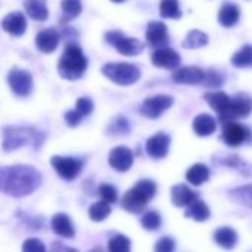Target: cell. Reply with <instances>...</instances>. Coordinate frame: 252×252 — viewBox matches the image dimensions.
Here are the masks:
<instances>
[{
    "label": "cell",
    "instance_id": "cell-12",
    "mask_svg": "<svg viewBox=\"0 0 252 252\" xmlns=\"http://www.w3.org/2000/svg\"><path fill=\"white\" fill-rule=\"evenodd\" d=\"M222 140L228 147H239L251 140V131L240 123H228L222 131Z\"/></svg>",
    "mask_w": 252,
    "mask_h": 252
},
{
    "label": "cell",
    "instance_id": "cell-29",
    "mask_svg": "<svg viewBox=\"0 0 252 252\" xmlns=\"http://www.w3.org/2000/svg\"><path fill=\"white\" fill-rule=\"evenodd\" d=\"M63 20L70 21L82 14V0H63L61 2Z\"/></svg>",
    "mask_w": 252,
    "mask_h": 252
},
{
    "label": "cell",
    "instance_id": "cell-34",
    "mask_svg": "<svg viewBox=\"0 0 252 252\" xmlns=\"http://www.w3.org/2000/svg\"><path fill=\"white\" fill-rule=\"evenodd\" d=\"M108 252H131V240L123 234H116L108 242Z\"/></svg>",
    "mask_w": 252,
    "mask_h": 252
},
{
    "label": "cell",
    "instance_id": "cell-11",
    "mask_svg": "<svg viewBox=\"0 0 252 252\" xmlns=\"http://www.w3.org/2000/svg\"><path fill=\"white\" fill-rule=\"evenodd\" d=\"M108 163L113 169H116L119 172H126L131 169V166L134 163V153L131 149L125 147V146L114 147L108 155Z\"/></svg>",
    "mask_w": 252,
    "mask_h": 252
},
{
    "label": "cell",
    "instance_id": "cell-30",
    "mask_svg": "<svg viewBox=\"0 0 252 252\" xmlns=\"http://www.w3.org/2000/svg\"><path fill=\"white\" fill-rule=\"evenodd\" d=\"M208 40L209 39H208V36L203 32H200V30H191L186 36V39L183 42V46L186 49H197V48L206 46L208 45Z\"/></svg>",
    "mask_w": 252,
    "mask_h": 252
},
{
    "label": "cell",
    "instance_id": "cell-44",
    "mask_svg": "<svg viewBox=\"0 0 252 252\" xmlns=\"http://www.w3.org/2000/svg\"><path fill=\"white\" fill-rule=\"evenodd\" d=\"M111 2H114V3H123V2H126V0H111Z\"/></svg>",
    "mask_w": 252,
    "mask_h": 252
},
{
    "label": "cell",
    "instance_id": "cell-1",
    "mask_svg": "<svg viewBox=\"0 0 252 252\" xmlns=\"http://www.w3.org/2000/svg\"><path fill=\"white\" fill-rule=\"evenodd\" d=\"M42 184V175L32 166L15 165L0 168V191L12 197L32 194Z\"/></svg>",
    "mask_w": 252,
    "mask_h": 252
},
{
    "label": "cell",
    "instance_id": "cell-15",
    "mask_svg": "<svg viewBox=\"0 0 252 252\" xmlns=\"http://www.w3.org/2000/svg\"><path fill=\"white\" fill-rule=\"evenodd\" d=\"M146 37L147 42L155 46V48H166V45L169 43V33L168 29L163 23L160 21H153L147 26V32H146Z\"/></svg>",
    "mask_w": 252,
    "mask_h": 252
},
{
    "label": "cell",
    "instance_id": "cell-21",
    "mask_svg": "<svg viewBox=\"0 0 252 252\" xmlns=\"http://www.w3.org/2000/svg\"><path fill=\"white\" fill-rule=\"evenodd\" d=\"M51 225H52V230L61 237L70 239L74 236V225L70 217L65 214H55L51 220Z\"/></svg>",
    "mask_w": 252,
    "mask_h": 252
},
{
    "label": "cell",
    "instance_id": "cell-25",
    "mask_svg": "<svg viewBox=\"0 0 252 252\" xmlns=\"http://www.w3.org/2000/svg\"><path fill=\"white\" fill-rule=\"evenodd\" d=\"M252 111V98L248 94H237L231 98V113L233 117H246Z\"/></svg>",
    "mask_w": 252,
    "mask_h": 252
},
{
    "label": "cell",
    "instance_id": "cell-27",
    "mask_svg": "<svg viewBox=\"0 0 252 252\" xmlns=\"http://www.w3.org/2000/svg\"><path fill=\"white\" fill-rule=\"evenodd\" d=\"M209 215H211V211H209L208 205L200 199H196L190 206L186 208V217L191 218L194 221H199V222L206 221L209 218Z\"/></svg>",
    "mask_w": 252,
    "mask_h": 252
},
{
    "label": "cell",
    "instance_id": "cell-32",
    "mask_svg": "<svg viewBox=\"0 0 252 252\" xmlns=\"http://www.w3.org/2000/svg\"><path fill=\"white\" fill-rule=\"evenodd\" d=\"M181 9L178 0H162L160 2V17L168 20H178L181 18Z\"/></svg>",
    "mask_w": 252,
    "mask_h": 252
},
{
    "label": "cell",
    "instance_id": "cell-39",
    "mask_svg": "<svg viewBox=\"0 0 252 252\" xmlns=\"http://www.w3.org/2000/svg\"><path fill=\"white\" fill-rule=\"evenodd\" d=\"M23 252H46V248L39 239H27L23 245Z\"/></svg>",
    "mask_w": 252,
    "mask_h": 252
},
{
    "label": "cell",
    "instance_id": "cell-43",
    "mask_svg": "<svg viewBox=\"0 0 252 252\" xmlns=\"http://www.w3.org/2000/svg\"><path fill=\"white\" fill-rule=\"evenodd\" d=\"M91 252H104V251H102L101 248H95V249H92Z\"/></svg>",
    "mask_w": 252,
    "mask_h": 252
},
{
    "label": "cell",
    "instance_id": "cell-41",
    "mask_svg": "<svg viewBox=\"0 0 252 252\" xmlns=\"http://www.w3.org/2000/svg\"><path fill=\"white\" fill-rule=\"evenodd\" d=\"M64 119H65V123L70 126V128H74V126H77V125L82 122L83 116H82L79 111H76V110H71V111L65 113Z\"/></svg>",
    "mask_w": 252,
    "mask_h": 252
},
{
    "label": "cell",
    "instance_id": "cell-38",
    "mask_svg": "<svg viewBox=\"0 0 252 252\" xmlns=\"http://www.w3.org/2000/svg\"><path fill=\"white\" fill-rule=\"evenodd\" d=\"M76 111H79L83 117L91 114L94 111V102L91 98H86V96H82L76 101Z\"/></svg>",
    "mask_w": 252,
    "mask_h": 252
},
{
    "label": "cell",
    "instance_id": "cell-22",
    "mask_svg": "<svg viewBox=\"0 0 252 252\" xmlns=\"http://www.w3.org/2000/svg\"><path fill=\"white\" fill-rule=\"evenodd\" d=\"M239 18H240V9L234 3H224L218 12V23L225 29L236 26L239 23Z\"/></svg>",
    "mask_w": 252,
    "mask_h": 252
},
{
    "label": "cell",
    "instance_id": "cell-8",
    "mask_svg": "<svg viewBox=\"0 0 252 252\" xmlns=\"http://www.w3.org/2000/svg\"><path fill=\"white\" fill-rule=\"evenodd\" d=\"M206 99V102L211 105V108L214 111H217L218 117L225 123V122H231L233 113H231V98L224 94V92H208L203 96Z\"/></svg>",
    "mask_w": 252,
    "mask_h": 252
},
{
    "label": "cell",
    "instance_id": "cell-33",
    "mask_svg": "<svg viewBox=\"0 0 252 252\" xmlns=\"http://www.w3.org/2000/svg\"><path fill=\"white\" fill-rule=\"evenodd\" d=\"M111 214V205L107 202H95L91 208H89V218L92 221H104L108 215Z\"/></svg>",
    "mask_w": 252,
    "mask_h": 252
},
{
    "label": "cell",
    "instance_id": "cell-24",
    "mask_svg": "<svg viewBox=\"0 0 252 252\" xmlns=\"http://www.w3.org/2000/svg\"><path fill=\"white\" fill-rule=\"evenodd\" d=\"M237 233L231 228V227H220L215 233H214V240L218 246H221L222 249H233L237 245Z\"/></svg>",
    "mask_w": 252,
    "mask_h": 252
},
{
    "label": "cell",
    "instance_id": "cell-36",
    "mask_svg": "<svg viewBox=\"0 0 252 252\" xmlns=\"http://www.w3.org/2000/svg\"><path fill=\"white\" fill-rule=\"evenodd\" d=\"M98 193H99L102 202H107L110 205L117 202V190L111 184H101L99 189H98Z\"/></svg>",
    "mask_w": 252,
    "mask_h": 252
},
{
    "label": "cell",
    "instance_id": "cell-35",
    "mask_svg": "<svg viewBox=\"0 0 252 252\" xmlns=\"http://www.w3.org/2000/svg\"><path fill=\"white\" fill-rule=\"evenodd\" d=\"M141 225L149 230V231H155V230H159L160 225H162V218L159 215V212L156 211H149L146 212L143 217H141Z\"/></svg>",
    "mask_w": 252,
    "mask_h": 252
},
{
    "label": "cell",
    "instance_id": "cell-3",
    "mask_svg": "<svg viewBox=\"0 0 252 252\" xmlns=\"http://www.w3.org/2000/svg\"><path fill=\"white\" fill-rule=\"evenodd\" d=\"M156 191L158 186L152 180H141L131 190L125 193V196L122 197V206L129 212L140 214L156 196Z\"/></svg>",
    "mask_w": 252,
    "mask_h": 252
},
{
    "label": "cell",
    "instance_id": "cell-26",
    "mask_svg": "<svg viewBox=\"0 0 252 252\" xmlns=\"http://www.w3.org/2000/svg\"><path fill=\"white\" fill-rule=\"evenodd\" d=\"M186 178L191 186L199 187V186H202L203 183H206L209 180V169H208V166H205L202 163H196V165L189 168V171L186 174Z\"/></svg>",
    "mask_w": 252,
    "mask_h": 252
},
{
    "label": "cell",
    "instance_id": "cell-17",
    "mask_svg": "<svg viewBox=\"0 0 252 252\" xmlns=\"http://www.w3.org/2000/svg\"><path fill=\"white\" fill-rule=\"evenodd\" d=\"M2 27L11 36H23L27 30V20L23 12H11L2 20Z\"/></svg>",
    "mask_w": 252,
    "mask_h": 252
},
{
    "label": "cell",
    "instance_id": "cell-6",
    "mask_svg": "<svg viewBox=\"0 0 252 252\" xmlns=\"http://www.w3.org/2000/svg\"><path fill=\"white\" fill-rule=\"evenodd\" d=\"M105 40L119 54L126 55V57H137L144 49V45L138 39L128 37V36H125L122 32H117V30H113V32L105 33Z\"/></svg>",
    "mask_w": 252,
    "mask_h": 252
},
{
    "label": "cell",
    "instance_id": "cell-16",
    "mask_svg": "<svg viewBox=\"0 0 252 252\" xmlns=\"http://www.w3.org/2000/svg\"><path fill=\"white\" fill-rule=\"evenodd\" d=\"M174 82L177 83H184V85H199L203 83L205 80V73L199 67L189 65V67H181L175 70L172 76Z\"/></svg>",
    "mask_w": 252,
    "mask_h": 252
},
{
    "label": "cell",
    "instance_id": "cell-4",
    "mask_svg": "<svg viewBox=\"0 0 252 252\" xmlns=\"http://www.w3.org/2000/svg\"><path fill=\"white\" fill-rule=\"evenodd\" d=\"M45 135L39 131H34L33 128H24V126H12V128L5 129V138H3V149L6 152L17 150L24 146H36L39 147L42 144V140Z\"/></svg>",
    "mask_w": 252,
    "mask_h": 252
},
{
    "label": "cell",
    "instance_id": "cell-19",
    "mask_svg": "<svg viewBox=\"0 0 252 252\" xmlns=\"http://www.w3.org/2000/svg\"><path fill=\"white\" fill-rule=\"evenodd\" d=\"M197 199L196 191H193L186 184H177L171 189V200L177 208H187Z\"/></svg>",
    "mask_w": 252,
    "mask_h": 252
},
{
    "label": "cell",
    "instance_id": "cell-2",
    "mask_svg": "<svg viewBox=\"0 0 252 252\" xmlns=\"http://www.w3.org/2000/svg\"><path fill=\"white\" fill-rule=\"evenodd\" d=\"M86 68H88V58L85 57L83 51L77 45L70 43L65 48L58 63L60 76L67 80H77L85 74Z\"/></svg>",
    "mask_w": 252,
    "mask_h": 252
},
{
    "label": "cell",
    "instance_id": "cell-31",
    "mask_svg": "<svg viewBox=\"0 0 252 252\" xmlns=\"http://www.w3.org/2000/svg\"><path fill=\"white\" fill-rule=\"evenodd\" d=\"M230 199L245 205V206H252V184H246L242 187H237L230 191Z\"/></svg>",
    "mask_w": 252,
    "mask_h": 252
},
{
    "label": "cell",
    "instance_id": "cell-9",
    "mask_svg": "<svg viewBox=\"0 0 252 252\" xmlns=\"http://www.w3.org/2000/svg\"><path fill=\"white\" fill-rule=\"evenodd\" d=\"M8 83L18 96H27L33 91V76L21 68H12L8 74Z\"/></svg>",
    "mask_w": 252,
    "mask_h": 252
},
{
    "label": "cell",
    "instance_id": "cell-5",
    "mask_svg": "<svg viewBox=\"0 0 252 252\" xmlns=\"http://www.w3.org/2000/svg\"><path fill=\"white\" fill-rule=\"evenodd\" d=\"M102 74L120 86L134 85L141 77L140 68L128 63H108L102 67Z\"/></svg>",
    "mask_w": 252,
    "mask_h": 252
},
{
    "label": "cell",
    "instance_id": "cell-28",
    "mask_svg": "<svg viewBox=\"0 0 252 252\" xmlns=\"http://www.w3.org/2000/svg\"><path fill=\"white\" fill-rule=\"evenodd\" d=\"M231 64L237 68H248L252 67V46L245 45L240 48L233 57H231Z\"/></svg>",
    "mask_w": 252,
    "mask_h": 252
},
{
    "label": "cell",
    "instance_id": "cell-42",
    "mask_svg": "<svg viewBox=\"0 0 252 252\" xmlns=\"http://www.w3.org/2000/svg\"><path fill=\"white\" fill-rule=\"evenodd\" d=\"M52 249H54V252H77L76 249H73V248H70V246H65V245L60 243V242L54 243V245H52Z\"/></svg>",
    "mask_w": 252,
    "mask_h": 252
},
{
    "label": "cell",
    "instance_id": "cell-40",
    "mask_svg": "<svg viewBox=\"0 0 252 252\" xmlns=\"http://www.w3.org/2000/svg\"><path fill=\"white\" fill-rule=\"evenodd\" d=\"M203 83H205L206 86H221L222 77L220 76V73L211 70V71L205 73V80H203Z\"/></svg>",
    "mask_w": 252,
    "mask_h": 252
},
{
    "label": "cell",
    "instance_id": "cell-10",
    "mask_svg": "<svg viewBox=\"0 0 252 252\" xmlns=\"http://www.w3.org/2000/svg\"><path fill=\"white\" fill-rule=\"evenodd\" d=\"M174 104V98L169 95H156L152 98H147L141 104V113L149 119H158L162 116L171 105Z\"/></svg>",
    "mask_w": 252,
    "mask_h": 252
},
{
    "label": "cell",
    "instance_id": "cell-7",
    "mask_svg": "<svg viewBox=\"0 0 252 252\" xmlns=\"http://www.w3.org/2000/svg\"><path fill=\"white\" fill-rule=\"evenodd\" d=\"M52 168L58 172V175L65 181H73L79 174L82 172V160L74 158H63V156H54L51 159Z\"/></svg>",
    "mask_w": 252,
    "mask_h": 252
},
{
    "label": "cell",
    "instance_id": "cell-18",
    "mask_svg": "<svg viewBox=\"0 0 252 252\" xmlns=\"http://www.w3.org/2000/svg\"><path fill=\"white\" fill-rule=\"evenodd\" d=\"M60 45V33L55 29H45L36 36V46L43 54L54 52Z\"/></svg>",
    "mask_w": 252,
    "mask_h": 252
},
{
    "label": "cell",
    "instance_id": "cell-23",
    "mask_svg": "<svg viewBox=\"0 0 252 252\" xmlns=\"http://www.w3.org/2000/svg\"><path fill=\"white\" fill-rule=\"evenodd\" d=\"M27 15L34 21H45L49 17L46 0H24Z\"/></svg>",
    "mask_w": 252,
    "mask_h": 252
},
{
    "label": "cell",
    "instance_id": "cell-13",
    "mask_svg": "<svg viewBox=\"0 0 252 252\" xmlns=\"http://www.w3.org/2000/svg\"><path fill=\"white\" fill-rule=\"evenodd\" d=\"M152 63L165 70H178L181 64V57L171 48H159L152 55Z\"/></svg>",
    "mask_w": 252,
    "mask_h": 252
},
{
    "label": "cell",
    "instance_id": "cell-14",
    "mask_svg": "<svg viewBox=\"0 0 252 252\" xmlns=\"http://www.w3.org/2000/svg\"><path fill=\"white\" fill-rule=\"evenodd\" d=\"M169 146H171L169 135H166L163 132H158L147 140L146 152L153 159H163L169 152Z\"/></svg>",
    "mask_w": 252,
    "mask_h": 252
},
{
    "label": "cell",
    "instance_id": "cell-37",
    "mask_svg": "<svg viewBox=\"0 0 252 252\" xmlns=\"http://www.w3.org/2000/svg\"><path fill=\"white\" fill-rule=\"evenodd\" d=\"M155 252H175V240L169 236L160 237L155 245Z\"/></svg>",
    "mask_w": 252,
    "mask_h": 252
},
{
    "label": "cell",
    "instance_id": "cell-20",
    "mask_svg": "<svg viewBox=\"0 0 252 252\" xmlns=\"http://www.w3.org/2000/svg\"><path fill=\"white\" fill-rule=\"evenodd\" d=\"M217 129V122L211 114L202 113L194 117L193 120V131L199 137H209L215 132Z\"/></svg>",
    "mask_w": 252,
    "mask_h": 252
}]
</instances>
